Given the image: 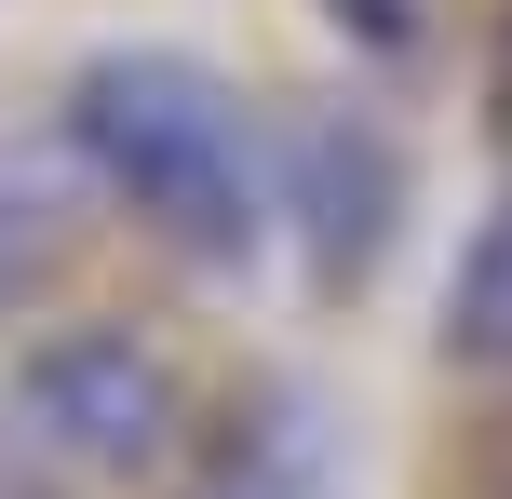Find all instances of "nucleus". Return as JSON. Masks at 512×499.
I'll list each match as a JSON object with an SVG mask.
<instances>
[{
    "instance_id": "4",
    "label": "nucleus",
    "mask_w": 512,
    "mask_h": 499,
    "mask_svg": "<svg viewBox=\"0 0 512 499\" xmlns=\"http://www.w3.org/2000/svg\"><path fill=\"white\" fill-rule=\"evenodd\" d=\"M162 499H337V432L310 405V378H243L230 405H189Z\"/></svg>"
},
{
    "instance_id": "7",
    "label": "nucleus",
    "mask_w": 512,
    "mask_h": 499,
    "mask_svg": "<svg viewBox=\"0 0 512 499\" xmlns=\"http://www.w3.org/2000/svg\"><path fill=\"white\" fill-rule=\"evenodd\" d=\"M310 14H324L351 54H418L432 41V0H310Z\"/></svg>"
},
{
    "instance_id": "1",
    "label": "nucleus",
    "mask_w": 512,
    "mask_h": 499,
    "mask_svg": "<svg viewBox=\"0 0 512 499\" xmlns=\"http://www.w3.org/2000/svg\"><path fill=\"white\" fill-rule=\"evenodd\" d=\"M54 149L81 162L95 216L189 270V284H243L270 257V108H243L230 68L176 41H108L54 95Z\"/></svg>"
},
{
    "instance_id": "6",
    "label": "nucleus",
    "mask_w": 512,
    "mask_h": 499,
    "mask_svg": "<svg viewBox=\"0 0 512 499\" xmlns=\"http://www.w3.org/2000/svg\"><path fill=\"white\" fill-rule=\"evenodd\" d=\"M432 351H445V378H472V392L512 405V176L486 189V216L459 230V270H445Z\"/></svg>"
},
{
    "instance_id": "8",
    "label": "nucleus",
    "mask_w": 512,
    "mask_h": 499,
    "mask_svg": "<svg viewBox=\"0 0 512 499\" xmlns=\"http://www.w3.org/2000/svg\"><path fill=\"white\" fill-rule=\"evenodd\" d=\"M486 122L512 135V0H499V27H486Z\"/></svg>"
},
{
    "instance_id": "2",
    "label": "nucleus",
    "mask_w": 512,
    "mask_h": 499,
    "mask_svg": "<svg viewBox=\"0 0 512 499\" xmlns=\"http://www.w3.org/2000/svg\"><path fill=\"white\" fill-rule=\"evenodd\" d=\"M0 432L54 486H149L189 432V378L149 324H54L0 365Z\"/></svg>"
},
{
    "instance_id": "5",
    "label": "nucleus",
    "mask_w": 512,
    "mask_h": 499,
    "mask_svg": "<svg viewBox=\"0 0 512 499\" xmlns=\"http://www.w3.org/2000/svg\"><path fill=\"white\" fill-rule=\"evenodd\" d=\"M95 243V189L54 135H0V324H27Z\"/></svg>"
},
{
    "instance_id": "3",
    "label": "nucleus",
    "mask_w": 512,
    "mask_h": 499,
    "mask_svg": "<svg viewBox=\"0 0 512 499\" xmlns=\"http://www.w3.org/2000/svg\"><path fill=\"white\" fill-rule=\"evenodd\" d=\"M418 216V162L364 95H283L270 108V243H297L310 297H364Z\"/></svg>"
}]
</instances>
